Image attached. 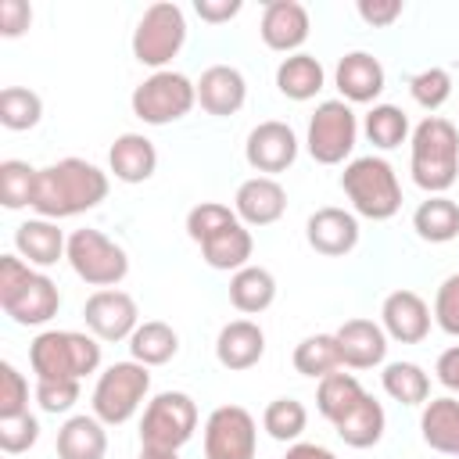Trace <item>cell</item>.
Returning a JSON list of instances; mask_svg holds the SVG:
<instances>
[{"mask_svg": "<svg viewBox=\"0 0 459 459\" xmlns=\"http://www.w3.org/2000/svg\"><path fill=\"white\" fill-rule=\"evenodd\" d=\"M108 197V172L82 158H61L36 172L32 208L39 219H68L97 208Z\"/></svg>", "mask_w": 459, "mask_h": 459, "instance_id": "obj_1", "label": "cell"}, {"mask_svg": "<svg viewBox=\"0 0 459 459\" xmlns=\"http://www.w3.org/2000/svg\"><path fill=\"white\" fill-rule=\"evenodd\" d=\"M186 233L194 244H201V255L212 269H244L251 265V251H255V240H251V230L237 219V212L230 204H219V201H201L186 212Z\"/></svg>", "mask_w": 459, "mask_h": 459, "instance_id": "obj_2", "label": "cell"}, {"mask_svg": "<svg viewBox=\"0 0 459 459\" xmlns=\"http://www.w3.org/2000/svg\"><path fill=\"white\" fill-rule=\"evenodd\" d=\"M0 305L18 326H43L61 308V290L18 255H0Z\"/></svg>", "mask_w": 459, "mask_h": 459, "instance_id": "obj_3", "label": "cell"}, {"mask_svg": "<svg viewBox=\"0 0 459 459\" xmlns=\"http://www.w3.org/2000/svg\"><path fill=\"white\" fill-rule=\"evenodd\" d=\"M409 169L416 186L427 194H445L459 176V129L441 115H427L412 129Z\"/></svg>", "mask_w": 459, "mask_h": 459, "instance_id": "obj_4", "label": "cell"}, {"mask_svg": "<svg viewBox=\"0 0 459 459\" xmlns=\"http://www.w3.org/2000/svg\"><path fill=\"white\" fill-rule=\"evenodd\" d=\"M36 380H82L100 366V344L79 330H43L29 344Z\"/></svg>", "mask_w": 459, "mask_h": 459, "instance_id": "obj_5", "label": "cell"}, {"mask_svg": "<svg viewBox=\"0 0 459 459\" xmlns=\"http://www.w3.org/2000/svg\"><path fill=\"white\" fill-rule=\"evenodd\" d=\"M341 190L348 194L351 208L362 219H373V222H384V219H391L402 208L398 176H394L391 161H384L377 154L351 158L344 165V172H341Z\"/></svg>", "mask_w": 459, "mask_h": 459, "instance_id": "obj_6", "label": "cell"}, {"mask_svg": "<svg viewBox=\"0 0 459 459\" xmlns=\"http://www.w3.org/2000/svg\"><path fill=\"white\" fill-rule=\"evenodd\" d=\"M197 427V405L183 391H161L147 402L143 423H140V448H161L179 452Z\"/></svg>", "mask_w": 459, "mask_h": 459, "instance_id": "obj_7", "label": "cell"}, {"mask_svg": "<svg viewBox=\"0 0 459 459\" xmlns=\"http://www.w3.org/2000/svg\"><path fill=\"white\" fill-rule=\"evenodd\" d=\"M186 43V18L176 4H151L133 29V57L161 72Z\"/></svg>", "mask_w": 459, "mask_h": 459, "instance_id": "obj_8", "label": "cell"}, {"mask_svg": "<svg viewBox=\"0 0 459 459\" xmlns=\"http://www.w3.org/2000/svg\"><path fill=\"white\" fill-rule=\"evenodd\" d=\"M65 258H68L72 273H75L79 280H86L90 287H97V290H108V287L122 283L126 273H129L126 251H122L111 237H104L100 230H90V226H86V230H75V233L68 237Z\"/></svg>", "mask_w": 459, "mask_h": 459, "instance_id": "obj_9", "label": "cell"}, {"mask_svg": "<svg viewBox=\"0 0 459 459\" xmlns=\"http://www.w3.org/2000/svg\"><path fill=\"white\" fill-rule=\"evenodd\" d=\"M151 391V373L140 362H115L100 373L97 387H93V416L104 427H118L126 420H133V412L140 409V402Z\"/></svg>", "mask_w": 459, "mask_h": 459, "instance_id": "obj_10", "label": "cell"}, {"mask_svg": "<svg viewBox=\"0 0 459 459\" xmlns=\"http://www.w3.org/2000/svg\"><path fill=\"white\" fill-rule=\"evenodd\" d=\"M194 104H197V82H190L183 72H172V68L147 75L133 90V115L147 126H169L183 118Z\"/></svg>", "mask_w": 459, "mask_h": 459, "instance_id": "obj_11", "label": "cell"}, {"mask_svg": "<svg viewBox=\"0 0 459 459\" xmlns=\"http://www.w3.org/2000/svg\"><path fill=\"white\" fill-rule=\"evenodd\" d=\"M355 136H359V122H355L351 104L348 100H323L308 118L305 143L319 165H341L351 154Z\"/></svg>", "mask_w": 459, "mask_h": 459, "instance_id": "obj_12", "label": "cell"}, {"mask_svg": "<svg viewBox=\"0 0 459 459\" xmlns=\"http://www.w3.org/2000/svg\"><path fill=\"white\" fill-rule=\"evenodd\" d=\"M255 416L240 405H219L204 420V459H255Z\"/></svg>", "mask_w": 459, "mask_h": 459, "instance_id": "obj_13", "label": "cell"}, {"mask_svg": "<svg viewBox=\"0 0 459 459\" xmlns=\"http://www.w3.org/2000/svg\"><path fill=\"white\" fill-rule=\"evenodd\" d=\"M82 319L97 341H129L133 330L140 326V308L126 290L108 287V290H93L86 298Z\"/></svg>", "mask_w": 459, "mask_h": 459, "instance_id": "obj_14", "label": "cell"}, {"mask_svg": "<svg viewBox=\"0 0 459 459\" xmlns=\"http://www.w3.org/2000/svg\"><path fill=\"white\" fill-rule=\"evenodd\" d=\"M244 158H247V165L255 172L276 176V172H283V169L294 165V158H298V136H294V129L287 122H276V118L258 122L247 133Z\"/></svg>", "mask_w": 459, "mask_h": 459, "instance_id": "obj_15", "label": "cell"}, {"mask_svg": "<svg viewBox=\"0 0 459 459\" xmlns=\"http://www.w3.org/2000/svg\"><path fill=\"white\" fill-rule=\"evenodd\" d=\"M380 326L402 344H420L430 333V308L416 290H391L380 305Z\"/></svg>", "mask_w": 459, "mask_h": 459, "instance_id": "obj_16", "label": "cell"}, {"mask_svg": "<svg viewBox=\"0 0 459 459\" xmlns=\"http://www.w3.org/2000/svg\"><path fill=\"white\" fill-rule=\"evenodd\" d=\"M305 237H308L312 251H319L326 258H341V255H348L359 244V219L351 212H344V208L326 204V208L308 215Z\"/></svg>", "mask_w": 459, "mask_h": 459, "instance_id": "obj_17", "label": "cell"}, {"mask_svg": "<svg viewBox=\"0 0 459 459\" xmlns=\"http://www.w3.org/2000/svg\"><path fill=\"white\" fill-rule=\"evenodd\" d=\"M258 32L269 50L298 54V47L308 39V11L298 0H269Z\"/></svg>", "mask_w": 459, "mask_h": 459, "instance_id": "obj_18", "label": "cell"}, {"mask_svg": "<svg viewBox=\"0 0 459 459\" xmlns=\"http://www.w3.org/2000/svg\"><path fill=\"white\" fill-rule=\"evenodd\" d=\"M233 212L244 226H273L287 212V190L273 176H251L237 186Z\"/></svg>", "mask_w": 459, "mask_h": 459, "instance_id": "obj_19", "label": "cell"}, {"mask_svg": "<svg viewBox=\"0 0 459 459\" xmlns=\"http://www.w3.org/2000/svg\"><path fill=\"white\" fill-rule=\"evenodd\" d=\"M333 82L341 90V100L348 104H373L384 90V65L366 54V50H351L337 61V72H333Z\"/></svg>", "mask_w": 459, "mask_h": 459, "instance_id": "obj_20", "label": "cell"}, {"mask_svg": "<svg viewBox=\"0 0 459 459\" xmlns=\"http://www.w3.org/2000/svg\"><path fill=\"white\" fill-rule=\"evenodd\" d=\"M247 100V82L233 65H212L197 79V104L208 115H237Z\"/></svg>", "mask_w": 459, "mask_h": 459, "instance_id": "obj_21", "label": "cell"}, {"mask_svg": "<svg viewBox=\"0 0 459 459\" xmlns=\"http://www.w3.org/2000/svg\"><path fill=\"white\" fill-rule=\"evenodd\" d=\"M333 337H337L344 366H351V369H373L387 355V333L373 319H348V323H341V330Z\"/></svg>", "mask_w": 459, "mask_h": 459, "instance_id": "obj_22", "label": "cell"}, {"mask_svg": "<svg viewBox=\"0 0 459 459\" xmlns=\"http://www.w3.org/2000/svg\"><path fill=\"white\" fill-rule=\"evenodd\" d=\"M262 355H265V333L251 319H233L215 337V359H219V366L233 369V373L258 366Z\"/></svg>", "mask_w": 459, "mask_h": 459, "instance_id": "obj_23", "label": "cell"}, {"mask_svg": "<svg viewBox=\"0 0 459 459\" xmlns=\"http://www.w3.org/2000/svg\"><path fill=\"white\" fill-rule=\"evenodd\" d=\"M108 165H111L115 179L143 183L158 169V151H154V143L143 133H122V136H115V143L108 151Z\"/></svg>", "mask_w": 459, "mask_h": 459, "instance_id": "obj_24", "label": "cell"}, {"mask_svg": "<svg viewBox=\"0 0 459 459\" xmlns=\"http://www.w3.org/2000/svg\"><path fill=\"white\" fill-rule=\"evenodd\" d=\"M14 247H18V258H25L29 265L47 269L68 251V240L50 219H29L14 230Z\"/></svg>", "mask_w": 459, "mask_h": 459, "instance_id": "obj_25", "label": "cell"}, {"mask_svg": "<svg viewBox=\"0 0 459 459\" xmlns=\"http://www.w3.org/2000/svg\"><path fill=\"white\" fill-rule=\"evenodd\" d=\"M108 430L97 416H72L57 430V459H104Z\"/></svg>", "mask_w": 459, "mask_h": 459, "instance_id": "obj_26", "label": "cell"}, {"mask_svg": "<svg viewBox=\"0 0 459 459\" xmlns=\"http://www.w3.org/2000/svg\"><path fill=\"white\" fill-rule=\"evenodd\" d=\"M420 434L434 452L459 455V402L455 398H430L420 416Z\"/></svg>", "mask_w": 459, "mask_h": 459, "instance_id": "obj_27", "label": "cell"}, {"mask_svg": "<svg viewBox=\"0 0 459 459\" xmlns=\"http://www.w3.org/2000/svg\"><path fill=\"white\" fill-rule=\"evenodd\" d=\"M412 230L427 244H448L459 237V204L445 194H430L416 212H412Z\"/></svg>", "mask_w": 459, "mask_h": 459, "instance_id": "obj_28", "label": "cell"}, {"mask_svg": "<svg viewBox=\"0 0 459 459\" xmlns=\"http://www.w3.org/2000/svg\"><path fill=\"white\" fill-rule=\"evenodd\" d=\"M230 301L237 312L244 316H255V312H265L273 301H276V280L269 269L262 265H244L230 276Z\"/></svg>", "mask_w": 459, "mask_h": 459, "instance_id": "obj_29", "label": "cell"}, {"mask_svg": "<svg viewBox=\"0 0 459 459\" xmlns=\"http://www.w3.org/2000/svg\"><path fill=\"white\" fill-rule=\"evenodd\" d=\"M337 437L351 448H373L384 437V409L373 394H362L355 409H348L337 423Z\"/></svg>", "mask_w": 459, "mask_h": 459, "instance_id": "obj_30", "label": "cell"}, {"mask_svg": "<svg viewBox=\"0 0 459 459\" xmlns=\"http://www.w3.org/2000/svg\"><path fill=\"white\" fill-rule=\"evenodd\" d=\"M323 65L312 54H287L276 68V90L290 100H312L323 90Z\"/></svg>", "mask_w": 459, "mask_h": 459, "instance_id": "obj_31", "label": "cell"}, {"mask_svg": "<svg viewBox=\"0 0 459 459\" xmlns=\"http://www.w3.org/2000/svg\"><path fill=\"white\" fill-rule=\"evenodd\" d=\"M129 351H133V362L140 366H161L179 351V333L161 319H147L133 330Z\"/></svg>", "mask_w": 459, "mask_h": 459, "instance_id": "obj_32", "label": "cell"}, {"mask_svg": "<svg viewBox=\"0 0 459 459\" xmlns=\"http://www.w3.org/2000/svg\"><path fill=\"white\" fill-rule=\"evenodd\" d=\"M341 366H344V359H341V348H337V337L333 333H312V337H305L294 348V369L301 377L323 380V377L337 373Z\"/></svg>", "mask_w": 459, "mask_h": 459, "instance_id": "obj_33", "label": "cell"}, {"mask_svg": "<svg viewBox=\"0 0 459 459\" xmlns=\"http://www.w3.org/2000/svg\"><path fill=\"white\" fill-rule=\"evenodd\" d=\"M380 384L402 405H423L430 398V377L416 362H391V366H384Z\"/></svg>", "mask_w": 459, "mask_h": 459, "instance_id": "obj_34", "label": "cell"}, {"mask_svg": "<svg viewBox=\"0 0 459 459\" xmlns=\"http://www.w3.org/2000/svg\"><path fill=\"white\" fill-rule=\"evenodd\" d=\"M366 391H362V384L351 377V373H330V377H323L319 380V391H316V405H319V412L330 420V423H337L348 409H355L359 405V398H362Z\"/></svg>", "mask_w": 459, "mask_h": 459, "instance_id": "obj_35", "label": "cell"}, {"mask_svg": "<svg viewBox=\"0 0 459 459\" xmlns=\"http://www.w3.org/2000/svg\"><path fill=\"white\" fill-rule=\"evenodd\" d=\"M362 129H366V136H369L373 147L391 151V147H398V143L409 136V118H405V111L394 108V104H373V108L366 111Z\"/></svg>", "mask_w": 459, "mask_h": 459, "instance_id": "obj_36", "label": "cell"}, {"mask_svg": "<svg viewBox=\"0 0 459 459\" xmlns=\"http://www.w3.org/2000/svg\"><path fill=\"white\" fill-rule=\"evenodd\" d=\"M39 118H43L39 93H32L25 86H4L0 90V122H4V129L22 133V129H32Z\"/></svg>", "mask_w": 459, "mask_h": 459, "instance_id": "obj_37", "label": "cell"}, {"mask_svg": "<svg viewBox=\"0 0 459 459\" xmlns=\"http://www.w3.org/2000/svg\"><path fill=\"white\" fill-rule=\"evenodd\" d=\"M36 172L29 161H18V158H7L0 161V201L4 208H32V194H36Z\"/></svg>", "mask_w": 459, "mask_h": 459, "instance_id": "obj_38", "label": "cell"}, {"mask_svg": "<svg viewBox=\"0 0 459 459\" xmlns=\"http://www.w3.org/2000/svg\"><path fill=\"white\" fill-rule=\"evenodd\" d=\"M305 423H308V412H305V405L298 398H273L265 405V412H262V427L276 441H298Z\"/></svg>", "mask_w": 459, "mask_h": 459, "instance_id": "obj_39", "label": "cell"}, {"mask_svg": "<svg viewBox=\"0 0 459 459\" xmlns=\"http://www.w3.org/2000/svg\"><path fill=\"white\" fill-rule=\"evenodd\" d=\"M409 93H412V100H416L420 108L437 111V108L452 97V75H448L445 68H423V72H416V75L409 79Z\"/></svg>", "mask_w": 459, "mask_h": 459, "instance_id": "obj_40", "label": "cell"}, {"mask_svg": "<svg viewBox=\"0 0 459 459\" xmlns=\"http://www.w3.org/2000/svg\"><path fill=\"white\" fill-rule=\"evenodd\" d=\"M39 437V420L32 412L22 416H0V452L4 455H18L29 452Z\"/></svg>", "mask_w": 459, "mask_h": 459, "instance_id": "obj_41", "label": "cell"}, {"mask_svg": "<svg viewBox=\"0 0 459 459\" xmlns=\"http://www.w3.org/2000/svg\"><path fill=\"white\" fill-rule=\"evenodd\" d=\"M22 412H29V384L11 362H0V416Z\"/></svg>", "mask_w": 459, "mask_h": 459, "instance_id": "obj_42", "label": "cell"}, {"mask_svg": "<svg viewBox=\"0 0 459 459\" xmlns=\"http://www.w3.org/2000/svg\"><path fill=\"white\" fill-rule=\"evenodd\" d=\"M434 323L448 333L459 337V273L445 276V283L434 294Z\"/></svg>", "mask_w": 459, "mask_h": 459, "instance_id": "obj_43", "label": "cell"}, {"mask_svg": "<svg viewBox=\"0 0 459 459\" xmlns=\"http://www.w3.org/2000/svg\"><path fill=\"white\" fill-rule=\"evenodd\" d=\"M36 402L43 412H68L79 402V380H39L36 384Z\"/></svg>", "mask_w": 459, "mask_h": 459, "instance_id": "obj_44", "label": "cell"}, {"mask_svg": "<svg viewBox=\"0 0 459 459\" xmlns=\"http://www.w3.org/2000/svg\"><path fill=\"white\" fill-rule=\"evenodd\" d=\"M29 22H32V7L25 0H0V32L7 39L22 36L29 29Z\"/></svg>", "mask_w": 459, "mask_h": 459, "instance_id": "obj_45", "label": "cell"}, {"mask_svg": "<svg viewBox=\"0 0 459 459\" xmlns=\"http://www.w3.org/2000/svg\"><path fill=\"white\" fill-rule=\"evenodd\" d=\"M402 14V0H359V18L366 25H391Z\"/></svg>", "mask_w": 459, "mask_h": 459, "instance_id": "obj_46", "label": "cell"}, {"mask_svg": "<svg viewBox=\"0 0 459 459\" xmlns=\"http://www.w3.org/2000/svg\"><path fill=\"white\" fill-rule=\"evenodd\" d=\"M194 11L201 14V22L219 25V22H230L240 14V0H197Z\"/></svg>", "mask_w": 459, "mask_h": 459, "instance_id": "obj_47", "label": "cell"}, {"mask_svg": "<svg viewBox=\"0 0 459 459\" xmlns=\"http://www.w3.org/2000/svg\"><path fill=\"white\" fill-rule=\"evenodd\" d=\"M434 373H437V380H441L448 391H459V344L437 355V366H434Z\"/></svg>", "mask_w": 459, "mask_h": 459, "instance_id": "obj_48", "label": "cell"}, {"mask_svg": "<svg viewBox=\"0 0 459 459\" xmlns=\"http://www.w3.org/2000/svg\"><path fill=\"white\" fill-rule=\"evenodd\" d=\"M283 459H337L330 448H323V445H312V441H298V445H290L287 448V455Z\"/></svg>", "mask_w": 459, "mask_h": 459, "instance_id": "obj_49", "label": "cell"}, {"mask_svg": "<svg viewBox=\"0 0 459 459\" xmlns=\"http://www.w3.org/2000/svg\"><path fill=\"white\" fill-rule=\"evenodd\" d=\"M140 459H179L176 452H161V448H140Z\"/></svg>", "mask_w": 459, "mask_h": 459, "instance_id": "obj_50", "label": "cell"}]
</instances>
